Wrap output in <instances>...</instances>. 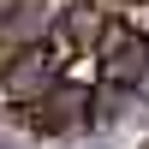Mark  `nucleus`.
<instances>
[{
    "instance_id": "f257e3e1",
    "label": "nucleus",
    "mask_w": 149,
    "mask_h": 149,
    "mask_svg": "<svg viewBox=\"0 0 149 149\" xmlns=\"http://www.w3.org/2000/svg\"><path fill=\"white\" fill-rule=\"evenodd\" d=\"M54 84H60L54 78V60H48V48L36 42V48H24V54H12L6 66H0V102L24 113V107H36Z\"/></svg>"
},
{
    "instance_id": "f03ea898",
    "label": "nucleus",
    "mask_w": 149,
    "mask_h": 149,
    "mask_svg": "<svg viewBox=\"0 0 149 149\" xmlns=\"http://www.w3.org/2000/svg\"><path fill=\"white\" fill-rule=\"evenodd\" d=\"M90 95L95 90H78V84H54V90L42 95L36 107H24V125L42 131V137H66V131H84L90 125Z\"/></svg>"
},
{
    "instance_id": "7ed1b4c3",
    "label": "nucleus",
    "mask_w": 149,
    "mask_h": 149,
    "mask_svg": "<svg viewBox=\"0 0 149 149\" xmlns=\"http://www.w3.org/2000/svg\"><path fill=\"white\" fill-rule=\"evenodd\" d=\"M102 84H119V90H143L149 84V48L131 36V42H119L113 54H102Z\"/></svg>"
},
{
    "instance_id": "20e7f679",
    "label": "nucleus",
    "mask_w": 149,
    "mask_h": 149,
    "mask_svg": "<svg viewBox=\"0 0 149 149\" xmlns=\"http://www.w3.org/2000/svg\"><path fill=\"white\" fill-rule=\"evenodd\" d=\"M113 18L125 24L137 42H149V0H119V6H113Z\"/></svg>"
},
{
    "instance_id": "39448f33",
    "label": "nucleus",
    "mask_w": 149,
    "mask_h": 149,
    "mask_svg": "<svg viewBox=\"0 0 149 149\" xmlns=\"http://www.w3.org/2000/svg\"><path fill=\"white\" fill-rule=\"evenodd\" d=\"M12 12H18V0H0V30L12 24Z\"/></svg>"
},
{
    "instance_id": "423d86ee",
    "label": "nucleus",
    "mask_w": 149,
    "mask_h": 149,
    "mask_svg": "<svg viewBox=\"0 0 149 149\" xmlns=\"http://www.w3.org/2000/svg\"><path fill=\"white\" fill-rule=\"evenodd\" d=\"M0 66H6V60H0Z\"/></svg>"
},
{
    "instance_id": "0eeeda50",
    "label": "nucleus",
    "mask_w": 149,
    "mask_h": 149,
    "mask_svg": "<svg viewBox=\"0 0 149 149\" xmlns=\"http://www.w3.org/2000/svg\"><path fill=\"white\" fill-rule=\"evenodd\" d=\"M143 48H149V42H143Z\"/></svg>"
}]
</instances>
